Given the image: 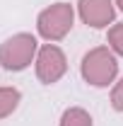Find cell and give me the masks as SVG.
Listing matches in <instances>:
<instances>
[{
	"label": "cell",
	"instance_id": "obj_1",
	"mask_svg": "<svg viewBox=\"0 0 123 126\" xmlns=\"http://www.w3.org/2000/svg\"><path fill=\"white\" fill-rule=\"evenodd\" d=\"M80 73L87 85L109 87V85H113V80L118 75V56L109 46H94L82 56Z\"/></svg>",
	"mask_w": 123,
	"mask_h": 126
},
{
	"label": "cell",
	"instance_id": "obj_2",
	"mask_svg": "<svg viewBox=\"0 0 123 126\" xmlns=\"http://www.w3.org/2000/svg\"><path fill=\"white\" fill-rule=\"evenodd\" d=\"M73 24H75V7L70 2H53L44 7L36 17V32L48 44L63 41L73 32Z\"/></svg>",
	"mask_w": 123,
	"mask_h": 126
},
{
	"label": "cell",
	"instance_id": "obj_3",
	"mask_svg": "<svg viewBox=\"0 0 123 126\" xmlns=\"http://www.w3.org/2000/svg\"><path fill=\"white\" fill-rule=\"evenodd\" d=\"M36 53H39L36 36L29 32H19V34H12L10 39H5L0 44V65L5 70L19 73L36 61Z\"/></svg>",
	"mask_w": 123,
	"mask_h": 126
},
{
	"label": "cell",
	"instance_id": "obj_4",
	"mask_svg": "<svg viewBox=\"0 0 123 126\" xmlns=\"http://www.w3.org/2000/svg\"><path fill=\"white\" fill-rule=\"evenodd\" d=\"M34 68H36V78L44 85H56L68 73V56L58 44H44L39 46Z\"/></svg>",
	"mask_w": 123,
	"mask_h": 126
},
{
	"label": "cell",
	"instance_id": "obj_5",
	"mask_svg": "<svg viewBox=\"0 0 123 126\" xmlns=\"http://www.w3.org/2000/svg\"><path fill=\"white\" fill-rule=\"evenodd\" d=\"M77 15L92 29H106L116 19L113 0H77Z\"/></svg>",
	"mask_w": 123,
	"mask_h": 126
},
{
	"label": "cell",
	"instance_id": "obj_6",
	"mask_svg": "<svg viewBox=\"0 0 123 126\" xmlns=\"http://www.w3.org/2000/svg\"><path fill=\"white\" fill-rule=\"evenodd\" d=\"M58 126H94L92 114L82 107H68V109L61 114V121Z\"/></svg>",
	"mask_w": 123,
	"mask_h": 126
},
{
	"label": "cell",
	"instance_id": "obj_7",
	"mask_svg": "<svg viewBox=\"0 0 123 126\" xmlns=\"http://www.w3.org/2000/svg\"><path fill=\"white\" fill-rule=\"evenodd\" d=\"M22 102V92L17 87H0V119H7L12 111L19 107Z\"/></svg>",
	"mask_w": 123,
	"mask_h": 126
},
{
	"label": "cell",
	"instance_id": "obj_8",
	"mask_svg": "<svg viewBox=\"0 0 123 126\" xmlns=\"http://www.w3.org/2000/svg\"><path fill=\"white\" fill-rule=\"evenodd\" d=\"M106 44L109 48L116 53V56H123V22H113L106 32Z\"/></svg>",
	"mask_w": 123,
	"mask_h": 126
},
{
	"label": "cell",
	"instance_id": "obj_9",
	"mask_svg": "<svg viewBox=\"0 0 123 126\" xmlns=\"http://www.w3.org/2000/svg\"><path fill=\"white\" fill-rule=\"evenodd\" d=\"M111 107L116 111H123V78L113 82V87H111Z\"/></svg>",
	"mask_w": 123,
	"mask_h": 126
},
{
	"label": "cell",
	"instance_id": "obj_10",
	"mask_svg": "<svg viewBox=\"0 0 123 126\" xmlns=\"http://www.w3.org/2000/svg\"><path fill=\"white\" fill-rule=\"evenodd\" d=\"M113 2H116V7H118V10H123V0H113Z\"/></svg>",
	"mask_w": 123,
	"mask_h": 126
}]
</instances>
